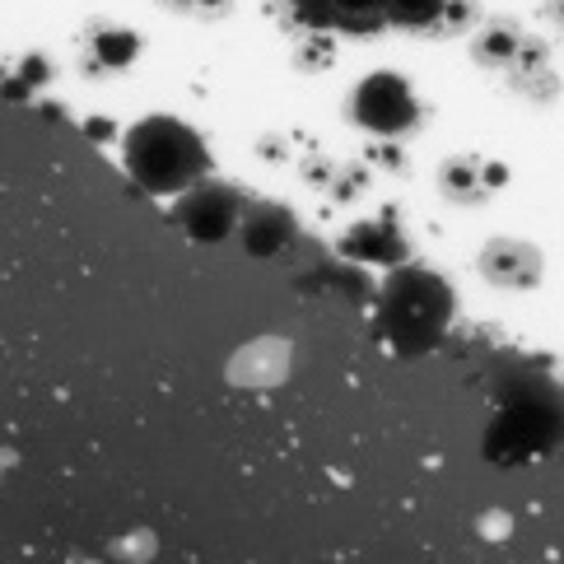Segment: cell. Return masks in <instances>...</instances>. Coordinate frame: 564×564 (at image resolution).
Here are the masks:
<instances>
[{
  "label": "cell",
  "mask_w": 564,
  "mask_h": 564,
  "mask_svg": "<svg viewBox=\"0 0 564 564\" xmlns=\"http://www.w3.org/2000/svg\"><path fill=\"white\" fill-rule=\"evenodd\" d=\"M127 173L150 196H183L187 187L210 177V150L177 117H145L122 140Z\"/></svg>",
  "instance_id": "1"
},
{
  "label": "cell",
  "mask_w": 564,
  "mask_h": 564,
  "mask_svg": "<svg viewBox=\"0 0 564 564\" xmlns=\"http://www.w3.org/2000/svg\"><path fill=\"white\" fill-rule=\"evenodd\" d=\"M453 308L457 304L443 275L425 267H397L378 304V332L397 355H425L448 332Z\"/></svg>",
  "instance_id": "2"
},
{
  "label": "cell",
  "mask_w": 564,
  "mask_h": 564,
  "mask_svg": "<svg viewBox=\"0 0 564 564\" xmlns=\"http://www.w3.org/2000/svg\"><path fill=\"white\" fill-rule=\"evenodd\" d=\"M346 117L373 135H411L425 122V104L411 94V85L397 70H373L346 98Z\"/></svg>",
  "instance_id": "3"
},
{
  "label": "cell",
  "mask_w": 564,
  "mask_h": 564,
  "mask_svg": "<svg viewBox=\"0 0 564 564\" xmlns=\"http://www.w3.org/2000/svg\"><path fill=\"white\" fill-rule=\"evenodd\" d=\"M243 215H248V196L234 183H215V177L187 187L183 200L173 206L177 229L196 238V243H225V238L243 225Z\"/></svg>",
  "instance_id": "4"
},
{
  "label": "cell",
  "mask_w": 564,
  "mask_h": 564,
  "mask_svg": "<svg viewBox=\"0 0 564 564\" xmlns=\"http://www.w3.org/2000/svg\"><path fill=\"white\" fill-rule=\"evenodd\" d=\"M290 19H299L308 33H355L373 37L388 24V6L382 0H275Z\"/></svg>",
  "instance_id": "5"
},
{
  "label": "cell",
  "mask_w": 564,
  "mask_h": 564,
  "mask_svg": "<svg viewBox=\"0 0 564 564\" xmlns=\"http://www.w3.org/2000/svg\"><path fill=\"white\" fill-rule=\"evenodd\" d=\"M555 434H560V420L551 415V406L536 401V411H532V401H509L499 425L490 430L486 453L499 462H518V457H532L536 448H546Z\"/></svg>",
  "instance_id": "6"
},
{
  "label": "cell",
  "mask_w": 564,
  "mask_h": 564,
  "mask_svg": "<svg viewBox=\"0 0 564 564\" xmlns=\"http://www.w3.org/2000/svg\"><path fill=\"white\" fill-rule=\"evenodd\" d=\"M503 177H509L503 164H490L480 154H453L438 169V192L453 206H480V200H490L503 187Z\"/></svg>",
  "instance_id": "7"
},
{
  "label": "cell",
  "mask_w": 564,
  "mask_h": 564,
  "mask_svg": "<svg viewBox=\"0 0 564 564\" xmlns=\"http://www.w3.org/2000/svg\"><path fill=\"white\" fill-rule=\"evenodd\" d=\"M480 275L495 290H532L541 280V252L522 238H490L480 248Z\"/></svg>",
  "instance_id": "8"
},
{
  "label": "cell",
  "mask_w": 564,
  "mask_h": 564,
  "mask_svg": "<svg viewBox=\"0 0 564 564\" xmlns=\"http://www.w3.org/2000/svg\"><path fill=\"white\" fill-rule=\"evenodd\" d=\"M340 252L359 257V261H382V267H401V261L411 257V243L401 238L392 219H365V225H355L340 238Z\"/></svg>",
  "instance_id": "9"
},
{
  "label": "cell",
  "mask_w": 564,
  "mask_h": 564,
  "mask_svg": "<svg viewBox=\"0 0 564 564\" xmlns=\"http://www.w3.org/2000/svg\"><path fill=\"white\" fill-rule=\"evenodd\" d=\"M499 79H503V85H509L513 94L532 98V104H551V98L560 94V79H555L551 62H546V47H541L536 37H528V43H522V52L513 56V66L503 70Z\"/></svg>",
  "instance_id": "10"
},
{
  "label": "cell",
  "mask_w": 564,
  "mask_h": 564,
  "mask_svg": "<svg viewBox=\"0 0 564 564\" xmlns=\"http://www.w3.org/2000/svg\"><path fill=\"white\" fill-rule=\"evenodd\" d=\"M238 238H243L252 257H275L294 238V215L285 206H271V200H257V206H248L243 225H238Z\"/></svg>",
  "instance_id": "11"
},
{
  "label": "cell",
  "mask_w": 564,
  "mask_h": 564,
  "mask_svg": "<svg viewBox=\"0 0 564 564\" xmlns=\"http://www.w3.org/2000/svg\"><path fill=\"white\" fill-rule=\"evenodd\" d=\"M522 43H528V33H522L513 19H495V24H486L471 37V62L490 75H503L513 66V56L522 52Z\"/></svg>",
  "instance_id": "12"
},
{
  "label": "cell",
  "mask_w": 564,
  "mask_h": 564,
  "mask_svg": "<svg viewBox=\"0 0 564 564\" xmlns=\"http://www.w3.org/2000/svg\"><path fill=\"white\" fill-rule=\"evenodd\" d=\"M140 52V37L131 29H94L89 33V47H85V62L108 75V70H127Z\"/></svg>",
  "instance_id": "13"
},
{
  "label": "cell",
  "mask_w": 564,
  "mask_h": 564,
  "mask_svg": "<svg viewBox=\"0 0 564 564\" xmlns=\"http://www.w3.org/2000/svg\"><path fill=\"white\" fill-rule=\"evenodd\" d=\"M164 10L173 14H187V19H219L229 14V0H159Z\"/></svg>",
  "instance_id": "14"
},
{
  "label": "cell",
  "mask_w": 564,
  "mask_h": 564,
  "mask_svg": "<svg viewBox=\"0 0 564 564\" xmlns=\"http://www.w3.org/2000/svg\"><path fill=\"white\" fill-rule=\"evenodd\" d=\"M546 14H551V24L564 33V0H551V6H546Z\"/></svg>",
  "instance_id": "15"
}]
</instances>
